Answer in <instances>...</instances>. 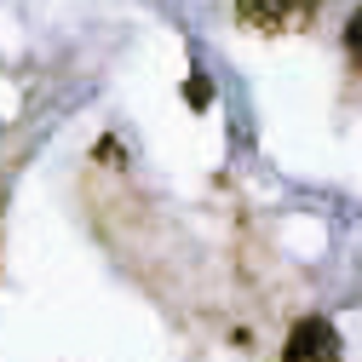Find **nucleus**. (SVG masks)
Listing matches in <instances>:
<instances>
[{
  "instance_id": "obj_3",
  "label": "nucleus",
  "mask_w": 362,
  "mask_h": 362,
  "mask_svg": "<svg viewBox=\"0 0 362 362\" xmlns=\"http://www.w3.org/2000/svg\"><path fill=\"white\" fill-rule=\"evenodd\" d=\"M345 47H351V58L362 64V6L351 12V23H345Z\"/></svg>"
},
{
  "instance_id": "obj_2",
  "label": "nucleus",
  "mask_w": 362,
  "mask_h": 362,
  "mask_svg": "<svg viewBox=\"0 0 362 362\" xmlns=\"http://www.w3.org/2000/svg\"><path fill=\"white\" fill-rule=\"evenodd\" d=\"M282 356L288 362H339V328L328 322V316H305V322L288 334Z\"/></svg>"
},
{
  "instance_id": "obj_1",
  "label": "nucleus",
  "mask_w": 362,
  "mask_h": 362,
  "mask_svg": "<svg viewBox=\"0 0 362 362\" xmlns=\"http://www.w3.org/2000/svg\"><path fill=\"white\" fill-rule=\"evenodd\" d=\"M322 0H236L247 29H305Z\"/></svg>"
}]
</instances>
